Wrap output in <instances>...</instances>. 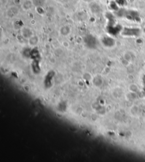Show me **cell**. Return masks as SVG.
I'll return each instance as SVG.
<instances>
[{
    "label": "cell",
    "instance_id": "cell-2",
    "mask_svg": "<svg viewBox=\"0 0 145 162\" xmlns=\"http://www.w3.org/2000/svg\"><path fill=\"white\" fill-rule=\"evenodd\" d=\"M125 16L128 19H132L133 21L134 20L137 21L139 19V16H138V13L137 12L134 11H130L126 12V15Z\"/></svg>",
    "mask_w": 145,
    "mask_h": 162
},
{
    "label": "cell",
    "instance_id": "cell-1",
    "mask_svg": "<svg viewBox=\"0 0 145 162\" xmlns=\"http://www.w3.org/2000/svg\"><path fill=\"white\" fill-rule=\"evenodd\" d=\"M140 30L136 28H125L122 33L126 36H137L140 34Z\"/></svg>",
    "mask_w": 145,
    "mask_h": 162
}]
</instances>
